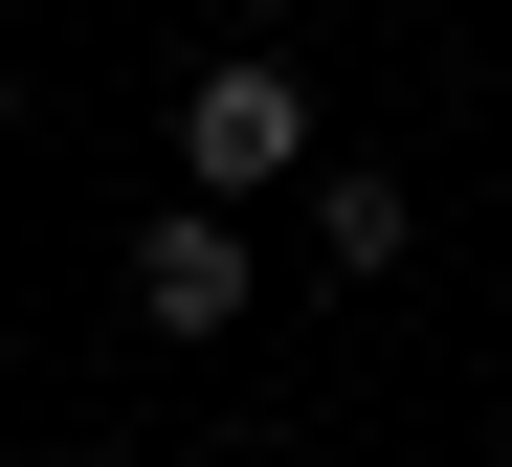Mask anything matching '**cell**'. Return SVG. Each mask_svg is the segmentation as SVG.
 Here are the masks:
<instances>
[{
  "label": "cell",
  "mask_w": 512,
  "mask_h": 467,
  "mask_svg": "<svg viewBox=\"0 0 512 467\" xmlns=\"http://www.w3.org/2000/svg\"><path fill=\"white\" fill-rule=\"evenodd\" d=\"M312 245H334V267H357V290H379V267L423 245V201H401L379 156H334V178H312Z\"/></svg>",
  "instance_id": "cell-3"
},
{
  "label": "cell",
  "mask_w": 512,
  "mask_h": 467,
  "mask_svg": "<svg viewBox=\"0 0 512 467\" xmlns=\"http://www.w3.org/2000/svg\"><path fill=\"white\" fill-rule=\"evenodd\" d=\"M179 178H201V201L312 178V89H290V67H201V89H179Z\"/></svg>",
  "instance_id": "cell-1"
},
{
  "label": "cell",
  "mask_w": 512,
  "mask_h": 467,
  "mask_svg": "<svg viewBox=\"0 0 512 467\" xmlns=\"http://www.w3.org/2000/svg\"><path fill=\"white\" fill-rule=\"evenodd\" d=\"M245 290H268V267H245V223H223V201H179V223H134V312L179 334V356H201V334H245Z\"/></svg>",
  "instance_id": "cell-2"
},
{
  "label": "cell",
  "mask_w": 512,
  "mask_h": 467,
  "mask_svg": "<svg viewBox=\"0 0 512 467\" xmlns=\"http://www.w3.org/2000/svg\"><path fill=\"white\" fill-rule=\"evenodd\" d=\"M134 467H156V445H134Z\"/></svg>",
  "instance_id": "cell-4"
}]
</instances>
